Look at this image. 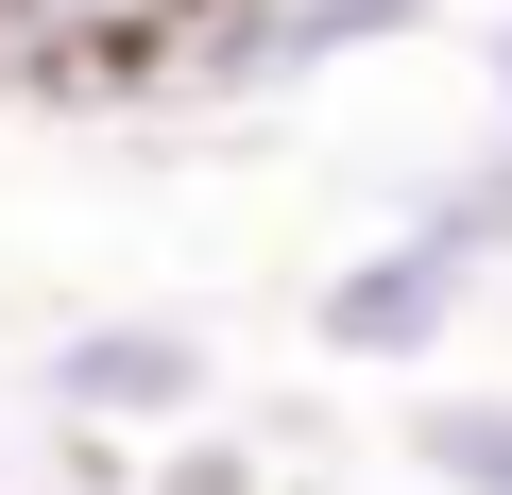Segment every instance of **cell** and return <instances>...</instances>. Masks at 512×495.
<instances>
[{
    "label": "cell",
    "instance_id": "obj_1",
    "mask_svg": "<svg viewBox=\"0 0 512 495\" xmlns=\"http://www.w3.org/2000/svg\"><path fill=\"white\" fill-rule=\"evenodd\" d=\"M444 18H461V0H222V18L171 35V69H154L137 120H239V103H291V86L376 69V52H410V35H444Z\"/></svg>",
    "mask_w": 512,
    "mask_h": 495
},
{
    "label": "cell",
    "instance_id": "obj_2",
    "mask_svg": "<svg viewBox=\"0 0 512 495\" xmlns=\"http://www.w3.org/2000/svg\"><path fill=\"white\" fill-rule=\"evenodd\" d=\"M18 393L52 444H171V427H222V342L188 308H69Z\"/></svg>",
    "mask_w": 512,
    "mask_h": 495
},
{
    "label": "cell",
    "instance_id": "obj_3",
    "mask_svg": "<svg viewBox=\"0 0 512 495\" xmlns=\"http://www.w3.org/2000/svg\"><path fill=\"white\" fill-rule=\"evenodd\" d=\"M478 257L444 222H376V239H342V257L308 274V359H342V376H427V359H461V325H478Z\"/></svg>",
    "mask_w": 512,
    "mask_h": 495
},
{
    "label": "cell",
    "instance_id": "obj_4",
    "mask_svg": "<svg viewBox=\"0 0 512 495\" xmlns=\"http://www.w3.org/2000/svg\"><path fill=\"white\" fill-rule=\"evenodd\" d=\"M188 35V0H0V103H86V120H137L154 69Z\"/></svg>",
    "mask_w": 512,
    "mask_h": 495
},
{
    "label": "cell",
    "instance_id": "obj_5",
    "mask_svg": "<svg viewBox=\"0 0 512 495\" xmlns=\"http://www.w3.org/2000/svg\"><path fill=\"white\" fill-rule=\"evenodd\" d=\"M410 478L427 495H512V376H461V393H410Z\"/></svg>",
    "mask_w": 512,
    "mask_h": 495
},
{
    "label": "cell",
    "instance_id": "obj_6",
    "mask_svg": "<svg viewBox=\"0 0 512 495\" xmlns=\"http://www.w3.org/2000/svg\"><path fill=\"white\" fill-rule=\"evenodd\" d=\"M410 222H444L478 274H512V137H461V154L410 188Z\"/></svg>",
    "mask_w": 512,
    "mask_h": 495
},
{
    "label": "cell",
    "instance_id": "obj_7",
    "mask_svg": "<svg viewBox=\"0 0 512 495\" xmlns=\"http://www.w3.org/2000/svg\"><path fill=\"white\" fill-rule=\"evenodd\" d=\"M478 103H495V137H512V0L478 18Z\"/></svg>",
    "mask_w": 512,
    "mask_h": 495
},
{
    "label": "cell",
    "instance_id": "obj_8",
    "mask_svg": "<svg viewBox=\"0 0 512 495\" xmlns=\"http://www.w3.org/2000/svg\"><path fill=\"white\" fill-rule=\"evenodd\" d=\"M188 18H222V0H188Z\"/></svg>",
    "mask_w": 512,
    "mask_h": 495
}]
</instances>
